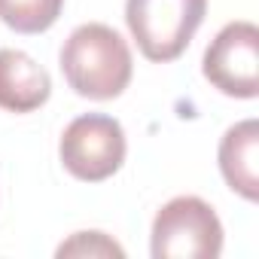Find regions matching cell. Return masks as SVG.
Masks as SVG:
<instances>
[{
	"label": "cell",
	"mask_w": 259,
	"mask_h": 259,
	"mask_svg": "<svg viewBox=\"0 0 259 259\" xmlns=\"http://www.w3.org/2000/svg\"><path fill=\"white\" fill-rule=\"evenodd\" d=\"M61 73L67 85L89 101H113L119 98L135 73L128 43L101 22L79 25L58 52Z\"/></svg>",
	"instance_id": "obj_1"
},
{
	"label": "cell",
	"mask_w": 259,
	"mask_h": 259,
	"mask_svg": "<svg viewBox=\"0 0 259 259\" xmlns=\"http://www.w3.org/2000/svg\"><path fill=\"white\" fill-rule=\"evenodd\" d=\"M207 13V0H125V22L144 58L168 64L186 52Z\"/></svg>",
	"instance_id": "obj_2"
},
{
	"label": "cell",
	"mask_w": 259,
	"mask_h": 259,
	"mask_svg": "<svg viewBox=\"0 0 259 259\" xmlns=\"http://www.w3.org/2000/svg\"><path fill=\"white\" fill-rule=\"evenodd\" d=\"M153 259H217L223 253V223L217 210L195 198H171L153 220Z\"/></svg>",
	"instance_id": "obj_3"
},
{
	"label": "cell",
	"mask_w": 259,
	"mask_h": 259,
	"mask_svg": "<svg viewBox=\"0 0 259 259\" xmlns=\"http://www.w3.org/2000/svg\"><path fill=\"white\" fill-rule=\"evenodd\" d=\"M128 144L119 119L104 113H85L76 116L61 135L58 156L67 174H73L82 183H101L110 180L122 162H125Z\"/></svg>",
	"instance_id": "obj_4"
},
{
	"label": "cell",
	"mask_w": 259,
	"mask_h": 259,
	"mask_svg": "<svg viewBox=\"0 0 259 259\" xmlns=\"http://www.w3.org/2000/svg\"><path fill=\"white\" fill-rule=\"evenodd\" d=\"M204 79L229 98L259 95V28L253 22H229L204 49Z\"/></svg>",
	"instance_id": "obj_5"
},
{
	"label": "cell",
	"mask_w": 259,
	"mask_h": 259,
	"mask_svg": "<svg viewBox=\"0 0 259 259\" xmlns=\"http://www.w3.org/2000/svg\"><path fill=\"white\" fill-rule=\"evenodd\" d=\"M52 95V76L22 49H0V110L34 113Z\"/></svg>",
	"instance_id": "obj_6"
},
{
	"label": "cell",
	"mask_w": 259,
	"mask_h": 259,
	"mask_svg": "<svg viewBox=\"0 0 259 259\" xmlns=\"http://www.w3.org/2000/svg\"><path fill=\"white\" fill-rule=\"evenodd\" d=\"M220 171L232 192L247 201L259 198V122L244 119L220 141Z\"/></svg>",
	"instance_id": "obj_7"
},
{
	"label": "cell",
	"mask_w": 259,
	"mask_h": 259,
	"mask_svg": "<svg viewBox=\"0 0 259 259\" xmlns=\"http://www.w3.org/2000/svg\"><path fill=\"white\" fill-rule=\"evenodd\" d=\"M64 10V0H0V22L16 34L49 31Z\"/></svg>",
	"instance_id": "obj_8"
},
{
	"label": "cell",
	"mask_w": 259,
	"mask_h": 259,
	"mask_svg": "<svg viewBox=\"0 0 259 259\" xmlns=\"http://www.w3.org/2000/svg\"><path fill=\"white\" fill-rule=\"evenodd\" d=\"M58 256H125V250L104 232H76L58 247Z\"/></svg>",
	"instance_id": "obj_9"
}]
</instances>
